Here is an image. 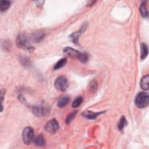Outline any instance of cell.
Masks as SVG:
<instances>
[{
	"label": "cell",
	"mask_w": 149,
	"mask_h": 149,
	"mask_svg": "<svg viewBox=\"0 0 149 149\" xmlns=\"http://www.w3.org/2000/svg\"><path fill=\"white\" fill-rule=\"evenodd\" d=\"M64 54L68 55L69 57L78 59L80 62L82 63H86L89 59V55L84 53H81L79 51L73 49L70 47H66L63 49V50Z\"/></svg>",
	"instance_id": "cell-1"
},
{
	"label": "cell",
	"mask_w": 149,
	"mask_h": 149,
	"mask_svg": "<svg viewBox=\"0 0 149 149\" xmlns=\"http://www.w3.org/2000/svg\"><path fill=\"white\" fill-rule=\"evenodd\" d=\"M16 42L17 46L21 49L28 51L30 53H32L34 50V47L30 44L29 39L25 34H21L18 35Z\"/></svg>",
	"instance_id": "cell-2"
},
{
	"label": "cell",
	"mask_w": 149,
	"mask_h": 149,
	"mask_svg": "<svg viewBox=\"0 0 149 149\" xmlns=\"http://www.w3.org/2000/svg\"><path fill=\"white\" fill-rule=\"evenodd\" d=\"M149 97L147 93L140 92L139 93L135 98V104L139 109H143L146 107L148 105Z\"/></svg>",
	"instance_id": "cell-3"
},
{
	"label": "cell",
	"mask_w": 149,
	"mask_h": 149,
	"mask_svg": "<svg viewBox=\"0 0 149 149\" xmlns=\"http://www.w3.org/2000/svg\"><path fill=\"white\" fill-rule=\"evenodd\" d=\"M55 88L61 92H65L68 88V80L67 77L61 76L58 77L54 82Z\"/></svg>",
	"instance_id": "cell-4"
},
{
	"label": "cell",
	"mask_w": 149,
	"mask_h": 149,
	"mask_svg": "<svg viewBox=\"0 0 149 149\" xmlns=\"http://www.w3.org/2000/svg\"><path fill=\"white\" fill-rule=\"evenodd\" d=\"M34 136V130L31 127H26L22 132V140L26 145H29Z\"/></svg>",
	"instance_id": "cell-5"
},
{
	"label": "cell",
	"mask_w": 149,
	"mask_h": 149,
	"mask_svg": "<svg viewBox=\"0 0 149 149\" xmlns=\"http://www.w3.org/2000/svg\"><path fill=\"white\" fill-rule=\"evenodd\" d=\"M44 129L50 134H55L59 129V124L55 119L50 120L45 125Z\"/></svg>",
	"instance_id": "cell-6"
},
{
	"label": "cell",
	"mask_w": 149,
	"mask_h": 149,
	"mask_svg": "<svg viewBox=\"0 0 149 149\" xmlns=\"http://www.w3.org/2000/svg\"><path fill=\"white\" fill-rule=\"evenodd\" d=\"M33 113L37 117H44L49 115V110L43 105H37L33 108Z\"/></svg>",
	"instance_id": "cell-7"
},
{
	"label": "cell",
	"mask_w": 149,
	"mask_h": 149,
	"mask_svg": "<svg viewBox=\"0 0 149 149\" xmlns=\"http://www.w3.org/2000/svg\"><path fill=\"white\" fill-rule=\"evenodd\" d=\"M87 27H88V24H87V23H85L83 25V26L81 27V28L79 30L71 34L69 36V38L72 41L73 43H75V44L78 43L79 37L84 32L85 30H86Z\"/></svg>",
	"instance_id": "cell-8"
},
{
	"label": "cell",
	"mask_w": 149,
	"mask_h": 149,
	"mask_svg": "<svg viewBox=\"0 0 149 149\" xmlns=\"http://www.w3.org/2000/svg\"><path fill=\"white\" fill-rule=\"evenodd\" d=\"M104 112L101 111V112H98V113H93V111H84L82 113V116L84 118H86L88 119H96L100 115H101V114L104 113Z\"/></svg>",
	"instance_id": "cell-9"
},
{
	"label": "cell",
	"mask_w": 149,
	"mask_h": 149,
	"mask_svg": "<svg viewBox=\"0 0 149 149\" xmlns=\"http://www.w3.org/2000/svg\"><path fill=\"white\" fill-rule=\"evenodd\" d=\"M140 87L144 90H148L149 89V76H144L141 80Z\"/></svg>",
	"instance_id": "cell-10"
},
{
	"label": "cell",
	"mask_w": 149,
	"mask_h": 149,
	"mask_svg": "<svg viewBox=\"0 0 149 149\" xmlns=\"http://www.w3.org/2000/svg\"><path fill=\"white\" fill-rule=\"evenodd\" d=\"M44 33L42 32H37L32 34V40L35 42H38L44 37Z\"/></svg>",
	"instance_id": "cell-11"
},
{
	"label": "cell",
	"mask_w": 149,
	"mask_h": 149,
	"mask_svg": "<svg viewBox=\"0 0 149 149\" xmlns=\"http://www.w3.org/2000/svg\"><path fill=\"white\" fill-rule=\"evenodd\" d=\"M69 97L68 96H64L62 97L61 99L59 100L57 103V105L59 108H62L63 107H65V105H67L68 102H69Z\"/></svg>",
	"instance_id": "cell-12"
},
{
	"label": "cell",
	"mask_w": 149,
	"mask_h": 149,
	"mask_svg": "<svg viewBox=\"0 0 149 149\" xmlns=\"http://www.w3.org/2000/svg\"><path fill=\"white\" fill-rule=\"evenodd\" d=\"M67 62V58H62L59 59L57 63L56 64L54 67V70H58L60 68H62V67H64Z\"/></svg>",
	"instance_id": "cell-13"
},
{
	"label": "cell",
	"mask_w": 149,
	"mask_h": 149,
	"mask_svg": "<svg viewBox=\"0 0 149 149\" xmlns=\"http://www.w3.org/2000/svg\"><path fill=\"white\" fill-rule=\"evenodd\" d=\"M148 51L147 46L146 45V44L143 42V43L141 44V55H140V58L142 60L144 59L147 57L148 55Z\"/></svg>",
	"instance_id": "cell-14"
},
{
	"label": "cell",
	"mask_w": 149,
	"mask_h": 149,
	"mask_svg": "<svg viewBox=\"0 0 149 149\" xmlns=\"http://www.w3.org/2000/svg\"><path fill=\"white\" fill-rule=\"evenodd\" d=\"M34 143L37 146H44L46 144V140L43 136L40 135L34 140Z\"/></svg>",
	"instance_id": "cell-15"
},
{
	"label": "cell",
	"mask_w": 149,
	"mask_h": 149,
	"mask_svg": "<svg viewBox=\"0 0 149 149\" xmlns=\"http://www.w3.org/2000/svg\"><path fill=\"white\" fill-rule=\"evenodd\" d=\"M140 12L142 16L144 18H147L148 16V11L146 7V2H143L140 6Z\"/></svg>",
	"instance_id": "cell-16"
},
{
	"label": "cell",
	"mask_w": 149,
	"mask_h": 149,
	"mask_svg": "<svg viewBox=\"0 0 149 149\" xmlns=\"http://www.w3.org/2000/svg\"><path fill=\"white\" fill-rule=\"evenodd\" d=\"M127 125V120L126 119V118L124 116H122L121 118H120L118 125V127L119 131H122L123 129L125 127V126H126Z\"/></svg>",
	"instance_id": "cell-17"
},
{
	"label": "cell",
	"mask_w": 149,
	"mask_h": 149,
	"mask_svg": "<svg viewBox=\"0 0 149 149\" xmlns=\"http://www.w3.org/2000/svg\"><path fill=\"white\" fill-rule=\"evenodd\" d=\"M83 101V98L82 97H81V96L78 97L76 99L74 100V101H73V102L72 104V107H73V108L78 107L79 106H80L81 105Z\"/></svg>",
	"instance_id": "cell-18"
},
{
	"label": "cell",
	"mask_w": 149,
	"mask_h": 149,
	"mask_svg": "<svg viewBox=\"0 0 149 149\" xmlns=\"http://www.w3.org/2000/svg\"><path fill=\"white\" fill-rule=\"evenodd\" d=\"M11 6V2L9 1H1V11H7Z\"/></svg>",
	"instance_id": "cell-19"
},
{
	"label": "cell",
	"mask_w": 149,
	"mask_h": 149,
	"mask_svg": "<svg viewBox=\"0 0 149 149\" xmlns=\"http://www.w3.org/2000/svg\"><path fill=\"white\" fill-rule=\"evenodd\" d=\"M97 83L96 81L94 80L91 81L89 84V90L92 92L94 93L97 90Z\"/></svg>",
	"instance_id": "cell-20"
},
{
	"label": "cell",
	"mask_w": 149,
	"mask_h": 149,
	"mask_svg": "<svg viewBox=\"0 0 149 149\" xmlns=\"http://www.w3.org/2000/svg\"><path fill=\"white\" fill-rule=\"evenodd\" d=\"M76 114H77V111H73L72 113H71L70 114H69L68 115V117H67L66 120H65V122L67 123V124L70 123L72 122V121L75 118Z\"/></svg>",
	"instance_id": "cell-21"
},
{
	"label": "cell",
	"mask_w": 149,
	"mask_h": 149,
	"mask_svg": "<svg viewBox=\"0 0 149 149\" xmlns=\"http://www.w3.org/2000/svg\"><path fill=\"white\" fill-rule=\"evenodd\" d=\"M5 91L4 89H2L1 90V96H0V97H1V112L3 111V100H4V98L5 96Z\"/></svg>",
	"instance_id": "cell-22"
}]
</instances>
